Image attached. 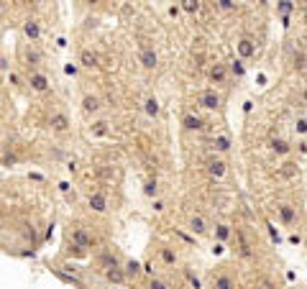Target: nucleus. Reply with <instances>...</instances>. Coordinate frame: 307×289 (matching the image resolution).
<instances>
[{"mask_svg":"<svg viewBox=\"0 0 307 289\" xmlns=\"http://www.w3.org/2000/svg\"><path fill=\"white\" fill-rule=\"evenodd\" d=\"M6 133V126H3V118H0V136H3Z\"/></svg>","mask_w":307,"mask_h":289,"instance_id":"5701e85b","label":"nucleus"},{"mask_svg":"<svg viewBox=\"0 0 307 289\" xmlns=\"http://www.w3.org/2000/svg\"><path fill=\"white\" fill-rule=\"evenodd\" d=\"M244 282L246 276L240 274L238 264H215L202 276L205 289H244Z\"/></svg>","mask_w":307,"mask_h":289,"instance_id":"f03ea898","label":"nucleus"},{"mask_svg":"<svg viewBox=\"0 0 307 289\" xmlns=\"http://www.w3.org/2000/svg\"><path fill=\"white\" fill-rule=\"evenodd\" d=\"M136 59L141 64L144 72H156L159 70V49L148 36H138V44H136Z\"/></svg>","mask_w":307,"mask_h":289,"instance_id":"0eeeda50","label":"nucleus"},{"mask_svg":"<svg viewBox=\"0 0 307 289\" xmlns=\"http://www.w3.org/2000/svg\"><path fill=\"white\" fill-rule=\"evenodd\" d=\"M180 126H182V130L184 133H194V136H210V126H208V118H205V113H200L197 108H190V110H184L182 113V120H180Z\"/></svg>","mask_w":307,"mask_h":289,"instance_id":"9d476101","label":"nucleus"},{"mask_svg":"<svg viewBox=\"0 0 307 289\" xmlns=\"http://www.w3.org/2000/svg\"><path fill=\"white\" fill-rule=\"evenodd\" d=\"M182 10H184V13H190V16H200L205 8H202L200 3H182Z\"/></svg>","mask_w":307,"mask_h":289,"instance_id":"aec40b11","label":"nucleus"},{"mask_svg":"<svg viewBox=\"0 0 307 289\" xmlns=\"http://www.w3.org/2000/svg\"><path fill=\"white\" fill-rule=\"evenodd\" d=\"M144 113H146L148 118H154V120H159V116H162L159 98L154 95V92H146V98H144Z\"/></svg>","mask_w":307,"mask_h":289,"instance_id":"a211bd4d","label":"nucleus"},{"mask_svg":"<svg viewBox=\"0 0 307 289\" xmlns=\"http://www.w3.org/2000/svg\"><path fill=\"white\" fill-rule=\"evenodd\" d=\"M151 258L159 269H166V272H180L182 269V254H180V246L172 243L166 238H154L151 240Z\"/></svg>","mask_w":307,"mask_h":289,"instance_id":"7ed1b4c3","label":"nucleus"},{"mask_svg":"<svg viewBox=\"0 0 307 289\" xmlns=\"http://www.w3.org/2000/svg\"><path fill=\"white\" fill-rule=\"evenodd\" d=\"M84 205H87V210H90L92 215H105L108 210H110V197H108V192L98 184V187H92L90 192H87Z\"/></svg>","mask_w":307,"mask_h":289,"instance_id":"f8f14e48","label":"nucleus"},{"mask_svg":"<svg viewBox=\"0 0 307 289\" xmlns=\"http://www.w3.org/2000/svg\"><path fill=\"white\" fill-rule=\"evenodd\" d=\"M223 105H226V95L220 90H212V87H202L194 95V108L200 113H220Z\"/></svg>","mask_w":307,"mask_h":289,"instance_id":"1a4fd4ad","label":"nucleus"},{"mask_svg":"<svg viewBox=\"0 0 307 289\" xmlns=\"http://www.w3.org/2000/svg\"><path fill=\"white\" fill-rule=\"evenodd\" d=\"M144 194H146V197H159V194H162L159 174H148L146 180H144Z\"/></svg>","mask_w":307,"mask_h":289,"instance_id":"6ab92c4d","label":"nucleus"},{"mask_svg":"<svg viewBox=\"0 0 307 289\" xmlns=\"http://www.w3.org/2000/svg\"><path fill=\"white\" fill-rule=\"evenodd\" d=\"M272 212H274V220L284 230H297V226H300V208H297L294 200L276 197L274 205H272Z\"/></svg>","mask_w":307,"mask_h":289,"instance_id":"423d86ee","label":"nucleus"},{"mask_svg":"<svg viewBox=\"0 0 307 289\" xmlns=\"http://www.w3.org/2000/svg\"><path fill=\"white\" fill-rule=\"evenodd\" d=\"M80 105H82L84 118H90V120H98V118H102V113H105V98H102L98 90H84Z\"/></svg>","mask_w":307,"mask_h":289,"instance_id":"9b49d317","label":"nucleus"},{"mask_svg":"<svg viewBox=\"0 0 307 289\" xmlns=\"http://www.w3.org/2000/svg\"><path fill=\"white\" fill-rule=\"evenodd\" d=\"M202 169V174L208 176V182L215 187V184H223L228 176H230V164L226 156H215V154H208L205 151V156L200 159V164H197Z\"/></svg>","mask_w":307,"mask_h":289,"instance_id":"39448f33","label":"nucleus"},{"mask_svg":"<svg viewBox=\"0 0 307 289\" xmlns=\"http://www.w3.org/2000/svg\"><path fill=\"white\" fill-rule=\"evenodd\" d=\"M205 80H208V84L212 87V90H228L230 87V70H228V64L223 62V59H210V64H208V70H205Z\"/></svg>","mask_w":307,"mask_h":289,"instance_id":"6e6552de","label":"nucleus"},{"mask_svg":"<svg viewBox=\"0 0 307 289\" xmlns=\"http://www.w3.org/2000/svg\"><path fill=\"white\" fill-rule=\"evenodd\" d=\"M182 226L197 236V238H208L210 236V226H212V220L208 218V212L200 208V205H187L182 210Z\"/></svg>","mask_w":307,"mask_h":289,"instance_id":"20e7f679","label":"nucleus"},{"mask_svg":"<svg viewBox=\"0 0 307 289\" xmlns=\"http://www.w3.org/2000/svg\"><path fill=\"white\" fill-rule=\"evenodd\" d=\"M24 80L26 84L31 87L34 92L38 95H49L52 92V77L46 70H31V72H24Z\"/></svg>","mask_w":307,"mask_h":289,"instance_id":"4468645a","label":"nucleus"},{"mask_svg":"<svg viewBox=\"0 0 307 289\" xmlns=\"http://www.w3.org/2000/svg\"><path fill=\"white\" fill-rule=\"evenodd\" d=\"M64 243H70V246H77L87 254H95L98 248H102L108 238L105 233H100V228L95 223H90V220H82V218H74L70 220L67 230H64Z\"/></svg>","mask_w":307,"mask_h":289,"instance_id":"f257e3e1","label":"nucleus"},{"mask_svg":"<svg viewBox=\"0 0 307 289\" xmlns=\"http://www.w3.org/2000/svg\"><path fill=\"white\" fill-rule=\"evenodd\" d=\"M300 102H302V105H307V82L300 87Z\"/></svg>","mask_w":307,"mask_h":289,"instance_id":"412c9836","label":"nucleus"},{"mask_svg":"<svg viewBox=\"0 0 307 289\" xmlns=\"http://www.w3.org/2000/svg\"><path fill=\"white\" fill-rule=\"evenodd\" d=\"M210 236L215 240H220V243H228L233 238V220L228 218H215L212 220V226H210Z\"/></svg>","mask_w":307,"mask_h":289,"instance_id":"dca6fc26","label":"nucleus"},{"mask_svg":"<svg viewBox=\"0 0 307 289\" xmlns=\"http://www.w3.org/2000/svg\"><path fill=\"white\" fill-rule=\"evenodd\" d=\"M146 289H174V282L166 274H146Z\"/></svg>","mask_w":307,"mask_h":289,"instance_id":"f3484780","label":"nucleus"},{"mask_svg":"<svg viewBox=\"0 0 307 289\" xmlns=\"http://www.w3.org/2000/svg\"><path fill=\"white\" fill-rule=\"evenodd\" d=\"M77 62L84 66V70H98V66L102 64V54H100L98 46H92V44H82Z\"/></svg>","mask_w":307,"mask_h":289,"instance_id":"2eb2a0df","label":"nucleus"},{"mask_svg":"<svg viewBox=\"0 0 307 289\" xmlns=\"http://www.w3.org/2000/svg\"><path fill=\"white\" fill-rule=\"evenodd\" d=\"M174 289H190L187 284H182V282H174Z\"/></svg>","mask_w":307,"mask_h":289,"instance_id":"4be33fe9","label":"nucleus"},{"mask_svg":"<svg viewBox=\"0 0 307 289\" xmlns=\"http://www.w3.org/2000/svg\"><path fill=\"white\" fill-rule=\"evenodd\" d=\"M236 52H238V59H240V62H254V59H258L261 46H258L256 36H251V34H240V36L236 38Z\"/></svg>","mask_w":307,"mask_h":289,"instance_id":"ddd939ff","label":"nucleus"}]
</instances>
